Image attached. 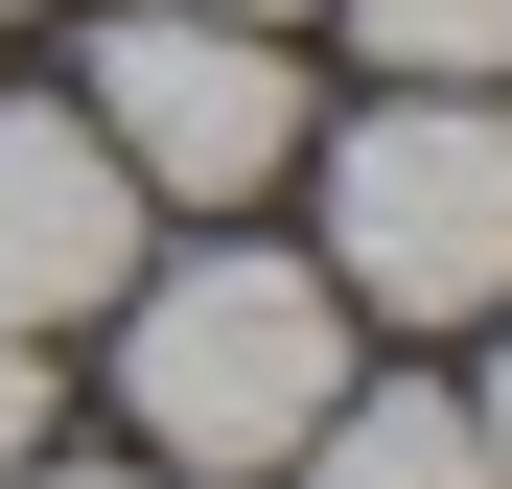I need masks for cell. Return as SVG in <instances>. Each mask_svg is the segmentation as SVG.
Returning a JSON list of instances; mask_svg holds the SVG:
<instances>
[{
	"label": "cell",
	"mask_w": 512,
	"mask_h": 489,
	"mask_svg": "<svg viewBox=\"0 0 512 489\" xmlns=\"http://www.w3.org/2000/svg\"><path fill=\"white\" fill-rule=\"evenodd\" d=\"M117 396H140L163 466H233L256 489L326 396H350V326H326L303 257H163V280H117Z\"/></svg>",
	"instance_id": "obj_1"
},
{
	"label": "cell",
	"mask_w": 512,
	"mask_h": 489,
	"mask_svg": "<svg viewBox=\"0 0 512 489\" xmlns=\"http://www.w3.org/2000/svg\"><path fill=\"white\" fill-rule=\"evenodd\" d=\"M326 257H350V303H396V326L512 303V117H489V94L350 117V163H326Z\"/></svg>",
	"instance_id": "obj_2"
},
{
	"label": "cell",
	"mask_w": 512,
	"mask_h": 489,
	"mask_svg": "<svg viewBox=\"0 0 512 489\" xmlns=\"http://www.w3.org/2000/svg\"><path fill=\"white\" fill-rule=\"evenodd\" d=\"M94 140L140 163V210H233V187H280L303 163V70L280 24H233V0H187V24H94Z\"/></svg>",
	"instance_id": "obj_3"
},
{
	"label": "cell",
	"mask_w": 512,
	"mask_h": 489,
	"mask_svg": "<svg viewBox=\"0 0 512 489\" xmlns=\"http://www.w3.org/2000/svg\"><path fill=\"white\" fill-rule=\"evenodd\" d=\"M140 280V163L94 117H0V326H70Z\"/></svg>",
	"instance_id": "obj_4"
},
{
	"label": "cell",
	"mask_w": 512,
	"mask_h": 489,
	"mask_svg": "<svg viewBox=\"0 0 512 489\" xmlns=\"http://www.w3.org/2000/svg\"><path fill=\"white\" fill-rule=\"evenodd\" d=\"M280 489H489V443H466V396H396V373H350V396L280 443Z\"/></svg>",
	"instance_id": "obj_5"
},
{
	"label": "cell",
	"mask_w": 512,
	"mask_h": 489,
	"mask_svg": "<svg viewBox=\"0 0 512 489\" xmlns=\"http://www.w3.org/2000/svg\"><path fill=\"white\" fill-rule=\"evenodd\" d=\"M350 47L396 70V94H489L512 70V0H350Z\"/></svg>",
	"instance_id": "obj_6"
},
{
	"label": "cell",
	"mask_w": 512,
	"mask_h": 489,
	"mask_svg": "<svg viewBox=\"0 0 512 489\" xmlns=\"http://www.w3.org/2000/svg\"><path fill=\"white\" fill-rule=\"evenodd\" d=\"M0 466H47V350L0 326Z\"/></svg>",
	"instance_id": "obj_7"
},
{
	"label": "cell",
	"mask_w": 512,
	"mask_h": 489,
	"mask_svg": "<svg viewBox=\"0 0 512 489\" xmlns=\"http://www.w3.org/2000/svg\"><path fill=\"white\" fill-rule=\"evenodd\" d=\"M466 443H489V489H512V373H466Z\"/></svg>",
	"instance_id": "obj_8"
},
{
	"label": "cell",
	"mask_w": 512,
	"mask_h": 489,
	"mask_svg": "<svg viewBox=\"0 0 512 489\" xmlns=\"http://www.w3.org/2000/svg\"><path fill=\"white\" fill-rule=\"evenodd\" d=\"M0 489H117V466H0Z\"/></svg>",
	"instance_id": "obj_9"
},
{
	"label": "cell",
	"mask_w": 512,
	"mask_h": 489,
	"mask_svg": "<svg viewBox=\"0 0 512 489\" xmlns=\"http://www.w3.org/2000/svg\"><path fill=\"white\" fill-rule=\"evenodd\" d=\"M233 24H303V0H233Z\"/></svg>",
	"instance_id": "obj_10"
},
{
	"label": "cell",
	"mask_w": 512,
	"mask_h": 489,
	"mask_svg": "<svg viewBox=\"0 0 512 489\" xmlns=\"http://www.w3.org/2000/svg\"><path fill=\"white\" fill-rule=\"evenodd\" d=\"M0 24H24V0H0Z\"/></svg>",
	"instance_id": "obj_11"
}]
</instances>
